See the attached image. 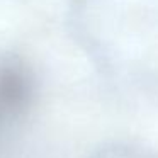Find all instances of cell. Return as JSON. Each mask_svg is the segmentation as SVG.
<instances>
[{
  "mask_svg": "<svg viewBox=\"0 0 158 158\" xmlns=\"http://www.w3.org/2000/svg\"><path fill=\"white\" fill-rule=\"evenodd\" d=\"M31 95L26 68L17 61L0 63V117L22 112Z\"/></svg>",
  "mask_w": 158,
  "mask_h": 158,
  "instance_id": "cell-1",
  "label": "cell"
}]
</instances>
